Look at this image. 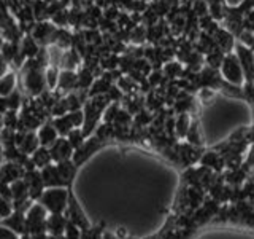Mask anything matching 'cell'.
Returning a JSON list of instances; mask_svg holds the SVG:
<instances>
[{"mask_svg": "<svg viewBox=\"0 0 254 239\" xmlns=\"http://www.w3.org/2000/svg\"><path fill=\"white\" fill-rule=\"evenodd\" d=\"M38 201L50 214H64L68 203V190L65 187L45 188Z\"/></svg>", "mask_w": 254, "mask_h": 239, "instance_id": "1", "label": "cell"}, {"mask_svg": "<svg viewBox=\"0 0 254 239\" xmlns=\"http://www.w3.org/2000/svg\"><path fill=\"white\" fill-rule=\"evenodd\" d=\"M218 72H219L221 78L224 80L226 83L235 85V86H242L245 83V80H246L240 62H238L237 56L234 53H226L224 54V59H222Z\"/></svg>", "mask_w": 254, "mask_h": 239, "instance_id": "2", "label": "cell"}, {"mask_svg": "<svg viewBox=\"0 0 254 239\" xmlns=\"http://www.w3.org/2000/svg\"><path fill=\"white\" fill-rule=\"evenodd\" d=\"M26 227H27V235H38L46 231V217L48 211L42 204H32L26 211Z\"/></svg>", "mask_w": 254, "mask_h": 239, "instance_id": "3", "label": "cell"}, {"mask_svg": "<svg viewBox=\"0 0 254 239\" xmlns=\"http://www.w3.org/2000/svg\"><path fill=\"white\" fill-rule=\"evenodd\" d=\"M58 27L48 19V21H38L30 29V37L35 40L38 46H51L54 42V35Z\"/></svg>", "mask_w": 254, "mask_h": 239, "instance_id": "4", "label": "cell"}, {"mask_svg": "<svg viewBox=\"0 0 254 239\" xmlns=\"http://www.w3.org/2000/svg\"><path fill=\"white\" fill-rule=\"evenodd\" d=\"M14 147L24 155H32L40 147L37 132L30 129H16Z\"/></svg>", "mask_w": 254, "mask_h": 239, "instance_id": "5", "label": "cell"}, {"mask_svg": "<svg viewBox=\"0 0 254 239\" xmlns=\"http://www.w3.org/2000/svg\"><path fill=\"white\" fill-rule=\"evenodd\" d=\"M100 147H102V142L95 137V135L86 137L81 145L73 150V155H71V163H73L75 166H79L81 163H84L86 159L94 153V151H97Z\"/></svg>", "mask_w": 254, "mask_h": 239, "instance_id": "6", "label": "cell"}, {"mask_svg": "<svg viewBox=\"0 0 254 239\" xmlns=\"http://www.w3.org/2000/svg\"><path fill=\"white\" fill-rule=\"evenodd\" d=\"M22 180H24V183H26V187H27L29 198L32 199V201H38V198L42 196L43 190H45L42 175H40V169L24 171Z\"/></svg>", "mask_w": 254, "mask_h": 239, "instance_id": "7", "label": "cell"}, {"mask_svg": "<svg viewBox=\"0 0 254 239\" xmlns=\"http://www.w3.org/2000/svg\"><path fill=\"white\" fill-rule=\"evenodd\" d=\"M232 53L237 56L238 62L243 69V74L246 80H253V69H254V56H253V48H248L242 43L235 42V46Z\"/></svg>", "mask_w": 254, "mask_h": 239, "instance_id": "8", "label": "cell"}, {"mask_svg": "<svg viewBox=\"0 0 254 239\" xmlns=\"http://www.w3.org/2000/svg\"><path fill=\"white\" fill-rule=\"evenodd\" d=\"M67 220L68 222H71L73 225H76L79 230H87V228H91V225H89V222H87V219H86V215H84V212H83V209L79 207V204L76 203V199H75V196L73 195H70L68 193V203H67Z\"/></svg>", "mask_w": 254, "mask_h": 239, "instance_id": "9", "label": "cell"}, {"mask_svg": "<svg viewBox=\"0 0 254 239\" xmlns=\"http://www.w3.org/2000/svg\"><path fill=\"white\" fill-rule=\"evenodd\" d=\"M48 150H50L53 163L67 161V159H71V155H73V148H71V145L65 137H58Z\"/></svg>", "mask_w": 254, "mask_h": 239, "instance_id": "10", "label": "cell"}, {"mask_svg": "<svg viewBox=\"0 0 254 239\" xmlns=\"http://www.w3.org/2000/svg\"><path fill=\"white\" fill-rule=\"evenodd\" d=\"M76 90V70H64L59 69V78H58V86H56V93L59 96L67 94L70 91Z\"/></svg>", "mask_w": 254, "mask_h": 239, "instance_id": "11", "label": "cell"}, {"mask_svg": "<svg viewBox=\"0 0 254 239\" xmlns=\"http://www.w3.org/2000/svg\"><path fill=\"white\" fill-rule=\"evenodd\" d=\"M214 45H216L222 53H232L235 46V37L230 34L229 30H226L222 26H219L216 30L211 34Z\"/></svg>", "mask_w": 254, "mask_h": 239, "instance_id": "12", "label": "cell"}, {"mask_svg": "<svg viewBox=\"0 0 254 239\" xmlns=\"http://www.w3.org/2000/svg\"><path fill=\"white\" fill-rule=\"evenodd\" d=\"M37 137H38L40 147L50 148L56 142V139L59 137V134H58V131L54 129V126L51 124V121H45V123L40 124V127L37 129Z\"/></svg>", "mask_w": 254, "mask_h": 239, "instance_id": "13", "label": "cell"}, {"mask_svg": "<svg viewBox=\"0 0 254 239\" xmlns=\"http://www.w3.org/2000/svg\"><path fill=\"white\" fill-rule=\"evenodd\" d=\"M2 225L8 227L10 230H13L14 233H18L19 236L27 235V227H26V215L22 212L13 211L8 217H5L2 220Z\"/></svg>", "mask_w": 254, "mask_h": 239, "instance_id": "14", "label": "cell"}, {"mask_svg": "<svg viewBox=\"0 0 254 239\" xmlns=\"http://www.w3.org/2000/svg\"><path fill=\"white\" fill-rule=\"evenodd\" d=\"M67 217H64V214H50L46 217V233L53 236L64 235V230L67 225Z\"/></svg>", "mask_w": 254, "mask_h": 239, "instance_id": "15", "label": "cell"}, {"mask_svg": "<svg viewBox=\"0 0 254 239\" xmlns=\"http://www.w3.org/2000/svg\"><path fill=\"white\" fill-rule=\"evenodd\" d=\"M81 67V56H79L75 50H65L62 51L61 59H59V69L64 70H78Z\"/></svg>", "mask_w": 254, "mask_h": 239, "instance_id": "16", "label": "cell"}, {"mask_svg": "<svg viewBox=\"0 0 254 239\" xmlns=\"http://www.w3.org/2000/svg\"><path fill=\"white\" fill-rule=\"evenodd\" d=\"M18 48H19L21 54H22L26 59H29V58H35V54H37L38 50H40V46L37 45L35 40L30 37V34H22V37L19 38V42H18Z\"/></svg>", "mask_w": 254, "mask_h": 239, "instance_id": "17", "label": "cell"}, {"mask_svg": "<svg viewBox=\"0 0 254 239\" xmlns=\"http://www.w3.org/2000/svg\"><path fill=\"white\" fill-rule=\"evenodd\" d=\"M71 43H73V34L67 29V27H58L56 30V35H54V42L53 45L59 50L65 51L71 48Z\"/></svg>", "mask_w": 254, "mask_h": 239, "instance_id": "18", "label": "cell"}, {"mask_svg": "<svg viewBox=\"0 0 254 239\" xmlns=\"http://www.w3.org/2000/svg\"><path fill=\"white\" fill-rule=\"evenodd\" d=\"M16 83H18V75L13 70H8L3 77H0V96L6 98L16 90Z\"/></svg>", "mask_w": 254, "mask_h": 239, "instance_id": "19", "label": "cell"}, {"mask_svg": "<svg viewBox=\"0 0 254 239\" xmlns=\"http://www.w3.org/2000/svg\"><path fill=\"white\" fill-rule=\"evenodd\" d=\"M161 72H162L164 78L177 80V78H181L183 72H185V66H183L180 61H167L161 67Z\"/></svg>", "mask_w": 254, "mask_h": 239, "instance_id": "20", "label": "cell"}, {"mask_svg": "<svg viewBox=\"0 0 254 239\" xmlns=\"http://www.w3.org/2000/svg\"><path fill=\"white\" fill-rule=\"evenodd\" d=\"M94 80H95V77L92 75V72L81 66L76 70V90L87 93V90H89V86L92 85Z\"/></svg>", "mask_w": 254, "mask_h": 239, "instance_id": "21", "label": "cell"}, {"mask_svg": "<svg viewBox=\"0 0 254 239\" xmlns=\"http://www.w3.org/2000/svg\"><path fill=\"white\" fill-rule=\"evenodd\" d=\"M198 161L202 163V166L208 167V169L221 171L222 167H224V159H222V156L218 153V151H208V153L202 155Z\"/></svg>", "mask_w": 254, "mask_h": 239, "instance_id": "22", "label": "cell"}, {"mask_svg": "<svg viewBox=\"0 0 254 239\" xmlns=\"http://www.w3.org/2000/svg\"><path fill=\"white\" fill-rule=\"evenodd\" d=\"M30 159H32V163H34L35 166V169H42V167L48 166L51 161V155H50V150H48L46 147H38L34 153L29 155Z\"/></svg>", "mask_w": 254, "mask_h": 239, "instance_id": "23", "label": "cell"}, {"mask_svg": "<svg viewBox=\"0 0 254 239\" xmlns=\"http://www.w3.org/2000/svg\"><path fill=\"white\" fill-rule=\"evenodd\" d=\"M51 124L54 126V129L58 131L59 137H65V135L73 129V124H71V121L68 120L67 114L65 115H61V117H54Z\"/></svg>", "mask_w": 254, "mask_h": 239, "instance_id": "24", "label": "cell"}, {"mask_svg": "<svg viewBox=\"0 0 254 239\" xmlns=\"http://www.w3.org/2000/svg\"><path fill=\"white\" fill-rule=\"evenodd\" d=\"M190 121H192L190 114H178L177 118H175V132H177L180 139L186 137V132L190 126Z\"/></svg>", "mask_w": 254, "mask_h": 239, "instance_id": "25", "label": "cell"}, {"mask_svg": "<svg viewBox=\"0 0 254 239\" xmlns=\"http://www.w3.org/2000/svg\"><path fill=\"white\" fill-rule=\"evenodd\" d=\"M43 75H45V83H46V90L54 91L56 86H58V78H59V67L53 66V64H48L43 69Z\"/></svg>", "mask_w": 254, "mask_h": 239, "instance_id": "26", "label": "cell"}, {"mask_svg": "<svg viewBox=\"0 0 254 239\" xmlns=\"http://www.w3.org/2000/svg\"><path fill=\"white\" fill-rule=\"evenodd\" d=\"M30 8H32V14H34L35 22L48 21V3L45 0H32Z\"/></svg>", "mask_w": 254, "mask_h": 239, "instance_id": "27", "label": "cell"}, {"mask_svg": "<svg viewBox=\"0 0 254 239\" xmlns=\"http://www.w3.org/2000/svg\"><path fill=\"white\" fill-rule=\"evenodd\" d=\"M185 139L188 140V143H190V145H194V147H200L203 143L202 135H200V127H198L197 121H190V126H189Z\"/></svg>", "mask_w": 254, "mask_h": 239, "instance_id": "28", "label": "cell"}, {"mask_svg": "<svg viewBox=\"0 0 254 239\" xmlns=\"http://www.w3.org/2000/svg\"><path fill=\"white\" fill-rule=\"evenodd\" d=\"M65 139L68 140V143L71 145V148H78L81 143L84 142V134H83V131H81V127H73L67 135H65Z\"/></svg>", "mask_w": 254, "mask_h": 239, "instance_id": "29", "label": "cell"}, {"mask_svg": "<svg viewBox=\"0 0 254 239\" xmlns=\"http://www.w3.org/2000/svg\"><path fill=\"white\" fill-rule=\"evenodd\" d=\"M50 21L54 24L56 27H67L68 26V16H67V6L61 8L59 11L50 16Z\"/></svg>", "mask_w": 254, "mask_h": 239, "instance_id": "30", "label": "cell"}, {"mask_svg": "<svg viewBox=\"0 0 254 239\" xmlns=\"http://www.w3.org/2000/svg\"><path fill=\"white\" fill-rule=\"evenodd\" d=\"M67 117L73 124V127H81L83 121H84V114H83V109H78V110H71L67 112Z\"/></svg>", "mask_w": 254, "mask_h": 239, "instance_id": "31", "label": "cell"}, {"mask_svg": "<svg viewBox=\"0 0 254 239\" xmlns=\"http://www.w3.org/2000/svg\"><path fill=\"white\" fill-rule=\"evenodd\" d=\"M64 238L65 239H81V230H79L76 225H73L71 222H67L65 230H64Z\"/></svg>", "mask_w": 254, "mask_h": 239, "instance_id": "32", "label": "cell"}, {"mask_svg": "<svg viewBox=\"0 0 254 239\" xmlns=\"http://www.w3.org/2000/svg\"><path fill=\"white\" fill-rule=\"evenodd\" d=\"M13 212V204L11 201H8L6 198H3L0 195V220H3L5 217H8Z\"/></svg>", "mask_w": 254, "mask_h": 239, "instance_id": "33", "label": "cell"}, {"mask_svg": "<svg viewBox=\"0 0 254 239\" xmlns=\"http://www.w3.org/2000/svg\"><path fill=\"white\" fill-rule=\"evenodd\" d=\"M235 38H238V43H242L248 48H253V30L251 29H243Z\"/></svg>", "mask_w": 254, "mask_h": 239, "instance_id": "34", "label": "cell"}, {"mask_svg": "<svg viewBox=\"0 0 254 239\" xmlns=\"http://www.w3.org/2000/svg\"><path fill=\"white\" fill-rule=\"evenodd\" d=\"M19 238L21 236L18 233H14L13 230H10L8 227L0 223V239H19Z\"/></svg>", "mask_w": 254, "mask_h": 239, "instance_id": "35", "label": "cell"}, {"mask_svg": "<svg viewBox=\"0 0 254 239\" xmlns=\"http://www.w3.org/2000/svg\"><path fill=\"white\" fill-rule=\"evenodd\" d=\"M8 70H10V64H8V62L2 58V54H0V77H3Z\"/></svg>", "mask_w": 254, "mask_h": 239, "instance_id": "36", "label": "cell"}, {"mask_svg": "<svg viewBox=\"0 0 254 239\" xmlns=\"http://www.w3.org/2000/svg\"><path fill=\"white\" fill-rule=\"evenodd\" d=\"M243 2L245 0H224V5H226V8H237V6H240Z\"/></svg>", "mask_w": 254, "mask_h": 239, "instance_id": "37", "label": "cell"}, {"mask_svg": "<svg viewBox=\"0 0 254 239\" xmlns=\"http://www.w3.org/2000/svg\"><path fill=\"white\" fill-rule=\"evenodd\" d=\"M3 112H6V102H5V98L0 96V114H3Z\"/></svg>", "mask_w": 254, "mask_h": 239, "instance_id": "38", "label": "cell"}, {"mask_svg": "<svg viewBox=\"0 0 254 239\" xmlns=\"http://www.w3.org/2000/svg\"><path fill=\"white\" fill-rule=\"evenodd\" d=\"M5 161H6V159H5V155H3V148H2V145H0V166H2Z\"/></svg>", "mask_w": 254, "mask_h": 239, "instance_id": "39", "label": "cell"}, {"mask_svg": "<svg viewBox=\"0 0 254 239\" xmlns=\"http://www.w3.org/2000/svg\"><path fill=\"white\" fill-rule=\"evenodd\" d=\"M8 2H10V0H0V8L6 10V8H8Z\"/></svg>", "mask_w": 254, "mask_h": 239, "instance_id": "40", "label": "cell"}, {"mask_svg": "<svg viewBox=\"0 0 254 239\" xmlns=\"http://www.w3.org/2000/svg\"><path fill=\"white\" fill-rule=\"evenodd\" d=\"M3 127V118H2V114H0V129Z\"/></svg>", "mask_w": 254, "mask_h": 239, "instance_id": "41", "label": "cell"}, {"mask_svg": "<svg viewBox=\"0 0 254 239\" xmlns=\"http://www.w3.org/2000/svg\"><path fill=\"white\" fill-rule=\"evenodd\" d=\"M105 239H113V236H110V235H105Z\"/></svg>", "mask_w": 254, "mask_h": 239, "instance_id": "42", "label": "cell"}, {"mask_svg": "<svg viewBox=\"0 0 254 239\" xmlns=\"http://www.w3.org/2000/svg\"><path fill=\"white\" fill-rule=\"evenodd\" d=\"M24 2H32V0H24Z\"/></svg>", "mask_w": 254, "mask_h": 239, "instance_id": "43", "label": "cell"}, {"mask_svg": "<svg viewBox=\"0 0 254 239\" xmlns=\"http://www.w3.org/2000/svg\"><path fill=\"white\" fill-rule=\"evenodd\" d=\"M45 2H51V0H45Z\"/></svg>", "mask_w": 254, "mask_h": 239, "instance_id": "44", "label": "cell"}]
</instances>
